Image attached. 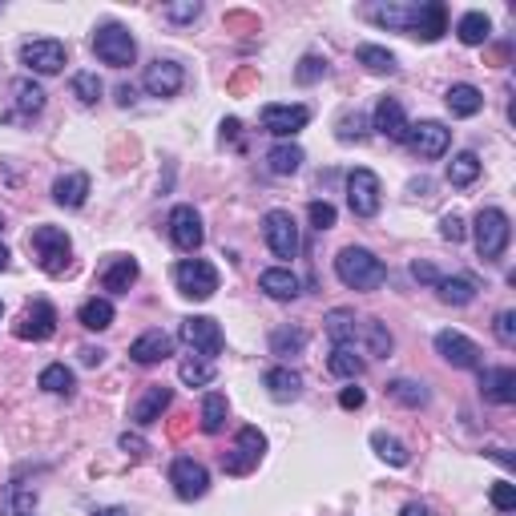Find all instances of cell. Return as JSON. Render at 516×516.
Returning a JSON list of instances; mask_svg holds the SVG:
<instances>
[{
	"instance_id": "1",
	"label": "cell",
	"mask_w": 516,
	"mask_h": 516,
	"mask_svg": "<svg viewBox=\"0 0 516 516\" xmlns=\"http://www.w3.org/2000/svg\"><path fill=\"white\" fill-rule=\"evenodd\" d=\"M335 274L348 291H380L388 283V266L367 246H343L335 254Z\"/></svg>"
},
{
	"instance_id": "2",
	"label": "cell",
	"mask_w": 516,
	"mask_h": 516,
	"mask_svg": "<svg viewBox=\"0 0 516 516\" xmlns=\"http://www.w3.org/2000/svg\"><path fill=\"white\" fill-rule=\"evenodd\" d=\"M472 238H476V254H480L484 263H496L500 254L508 250L512 242V222L500 206H484L472 222Z\"/></svg>"
},
{
	"instance_id": "3",
	"label": "cell",
	"mask_w": 516,
	"mask_h": 516,
	"mask_svg": "<svg viewBox=\"0 0 516 516\" xmlns=\"http://www.w3.org/2000/svg\"><path fill=\"white\" fill-rule=\"evenodd\" d=\"M29 250L37 254V266H41L45 274H65L69 258H73V238L61 226H37L33 234H29Z\"/></svg>"
},
{
	"instance_id": "4",
	"label": "cell",
	"mask_w": 516,
	"mask_h": 516,
	"mask_svg": "<svg viewBox=\"0 0 516 516\" xmlns=\"http://www.w3.org/2000/svg\"><path fill=\"white\" fill-rule=\"evenodd\" d=\"M94 53H97V61H102V65L126 69V65H134V61H137V41L129 37L126 25L110 20V25H102L94 33Z\"/></svg>"
},
{
	"instance_id": "5",
	"label": "cell",
	"mask_w": 516,
	"mask_h": 516,
	"mask_svg": "<svg viewBox=\"0 0 516 516\" xmlns=\"http://www.w3.org/2000/svg\"><path fill=\"white\" fill-rule=\"evenodd\" d=\"M174 283H178V295L194 299V303H206V299L218 291V266L206 263V258H182L174 266Z\"/></svg>"
},
{
	"instance_id": "6",
	"label": "cell",
	"mask_w": 516,
	"mask_h": 516,
	"mask_svg": "<svg viewBox=\"0 0 516 516\" xmlns=\"http://www.w3.org/2000/svg\"><path fill=\"white\" fill-rule=\"evenodd\" d=\"M263 456H266V436L246 423L242 432L234 436V448L222 456V472H226V476H250Z\"/></svg>"
},
{
	"instance_id": "7",
	"label": "cell",
	"mask_w": 516,
	"mask_h": 516,
	"mask_svg": "<svg viewBox=\"0 0 516 516\" xmlns=\"http://www.w3.org/2000/svg\"><path fill=\"white\" fill-rule=\"evenodd\" d=\"M348 206L356 218H375L383 206V186L380 178H375V169L359 166L348 174Z\"/></svg>"
},
{
	"instance_id": "8",
	"label": "cell",
	"mask_w": 516,
	"mask_h": 516,
	"mask_svg": "<svg viewBox=\"0 0 516 516\" xmlns=\"http://www.w3.org/2000/svg\"><path fill=\"white\" fill-rule=\"evenodd\" d=\"M263 238L274 258H295L299 254V222L291 210H266L263 214Z\"/></svg>"
},
{
	"instance_id": "9",
	"label": "cell",
	"mask_w": 516,
	"mask_h": 516,
	"mask_svg": "<svg viewBox=\"0 0 516 516\" xmlns=\"http://www.w3.org/2000/svg\"><path fill=\"white\" fill-rule=\"evenodd\" d=\"M166 230H169V242L178 246L182 254H194L198 246L206 242V226H202V214L194 210V206H174L169 210V222H166Z\"/></svg>"
},
{
	"instance_id": "10",
	"label": "cell",
	"mask_w": 516,
	"mask_h": 516,
	"mask_svg": "<svg viewBox=\"0 0 516 516\" xmlns=\"http://www.w3.org/2000/svg\"><path fill=\"white\" fill-rule=\"evenodd\" d=\"M178 335H182V343L194 348L202 359H214L222 351V343H226V339H222V327L210 319V315H190V319H182Z\"/></svg>"
},
{
	"instance_id": "11",
	"label": "cell",
	"mask_w": 516,
	"mask_h": 516,
	"mask_svg": "<svg viewBox=\"0 0 516 516\" xmlns=\"http://www.w3.org/2000/svg\"><path fill=\"white\" fill-rule=\"evenodd\" d=\"M20 61H25L33 73H41V77H53V73H61L65 69V61H69V49L61 41H53V37H37V41H25L20 45Z\"/></svg>"
},
{
	"instance_id": "12",
	"label": "cell",
	"mask_w": 516,
	"mask_h": 516,
	"mask_svg": "<svg viewBox=\"0 0 516 516\" xmlns=\"http://www.w3.org/2000/svg\"><path fill=\"white\" fill-rule=\"evenodd\" d=\"M169 484H174V492H178L182 500H202L206 492H210V472H206V464H198L194 456H178L169 464Z\"/></svg>"
},
{
	"instance_id": "13",
	"label": "cell",
	"mask_w": 516,
	"mask_h": 516,
	"mask_svg": "<svg viewBox=\"0 0 516 516\" xmlns=\"http://www.w3.org/2000/svg\"><path fill=\"white\" fill-rule=\"evenodd\" d=\"M407 145H412L415 158L436 161V158H444V153H448L452 129L444 126V121H420V126L407 129Z\"/></svg>"
},
{
	"instance_id": "14",
	"label": "cell",
	"mask_w": 516,
	"mask_h": 516,
	"mask_svg": "<svg viewBox=\"0 0 516 516\" xmlns=\"http://www.w3.org/2000/svg\"><path fill=\"white\" fill-rule=\"evenodd\" d=\"M142 85L150 97H178L182 85H186V69L178 65V61H150L142 73Z\"/></svg>"
},
{
	"instance_id": "15",
	"label": "cell",
	"mask_w": 516,
	"mask_h": 516,
	"mask_svg": "<svg viewBox=\"0 0 516 516\" xmlns=\"http://www.w3.org/2000/svg\"><path fill=\"white\" fill-rule=\"evenodd\" d=\"M53 335H57V311H53V303H45V299H33L17 323V339L45 343V339H53Z\"/></svg>"
},
{
	"instance_id": "16",
	"label": "cell",
	"mask_w": 516,
	"mask_h": 516,
	"mask_svg": "<svg viewBox=\"0 0 516 516\" xmlns=\"http://www.w3.org/2000/svg\"><path fill=\"white\" fill-rule=\"evenodd\" d=\"M436 351H440L444 364L460 367V372H476L480 367V348L468 335H460V331H440L436 335Z\"/></svg>"
},
{
	"instance_id": "17",
	"label": "cell",
	"mask_w": 516,
	"mask_h": 516,
	"mask_svg": "<svg viewBox=\"0 0 516 516\" xmlns=\"http://www.w3.org/2000/svg\"><path fill=\"white\" fill-rule=\"evenodd\" d=\"M263 129L274 137H295L299 129H307V121H311V110L307 105H263Z\"/></svg>"
},
{
	"instance_id": "18",
	"label": "cell",
	"mask_w": 516,
	"mask_h": 516,
	"mask_svg": "<svg viewBox=\"0 0 516 516\" xmlns=\"http://www.w3.org/2000/svg\"><path fill=\"white\" fill-rule=\"evenodd\" d=\"M169 356H174V335H166V331H158V327L145 331V335H137L134 343H129V359L142 364V367H153Z\"/></svg>"
},
{
	"instance_id": "19",
	"label": "cell",
	"mask_w": 516,
	"mask_h": 516,
	"mask_svg": "<svg viewBox=\"0 0 516 516\" xmlns=\"http://www.w3.org/2000/svg\"><path fill=\"white\" fill-rule=\"evenodd\" d=\"M372 129H375V134H383L388 142H407V129H412V121H407L404 105H399L396 97H380Z\"/></svg>"
},
{
	"instance_id": "20",
	"label": "cell",
	"mask_w": 516,
	"mask_h": 516,
	"mask_svg": "<svg viewBox=\"0 0 516 516\" xmlns=\"http://www.w3.org/2000/svg\"><path fill=\"white\" fill-rule=\"evenodd\" d=\"M137 274H142L137 258H129V254H113L110 263H105V271H102V291H110V295H126V291L137 283Z\"/></svg>"
},
{
	"instance_id": "21",
	"label": "cell",
	"mask_w": 516,
	"mask_h": 516,
	"mask_svg": "<svg viewBox=\"0 0 516 516\" xmlns=\"http://www.w3.org/2000/svg\"><path fill=\"white\" fill-rule=\"evenodd\" d=\"M480 396L488 399V404H512L516 399V372L512 367H484Z\"/></svg>"
},
{
	"instance_id": "22",
	"label": "cell",
	"mask_w": 516,
	"mask_h": 516,
	"mask_svg": "<svg viewBox=\"0 0 516 516\" xmlns=\"http://www.w3.org/2000/svg\"><path fill=\"white\" fill-rule=\"evenodd\" d=\"M367 17H372L380 29H396V33L412 37L415 20H420V4H372Z\"/></svg>"
},
{
	"instance_id": "23",
	"label": "cell",
	"mask_w": 516,
	"mask_h": 516,
	"mask_svg": "<svg viewBox=\"0 0 516 516\" xmlns=\"http://www.w3.org/2000/svg\"><path fill=\"white\" fill-rule=\"evenodd\" d=\"M323 331H327V339L335 348H356V331H359L356 311H351V307H331V311L323 315Z\"/></svg>"
},
{
	"instance_id": "24",
	"label": "cell",
	"mask_w": 516,
	"mask_h": 516,
	"mask_svg": "<svg viewBox=\"0 0 516 516\" xmlns=\"http://www.w3.org/2000/svg\"><path fill=\"white\" fill-rule=\"evenodd\" d=\"M85 198H89V174H81V169L61 174V178L53 182V202L65 206V210H81Z\"/></svg>"
},
{
	"instance_id": "25",
	"label": "cell",
	"mask_w": 516,
	"mask_h": 516,
	"mask_svg": "<svg viewBox=\"0 0 516 516\" xmlns=\"http://www.w3.org/2000/svg\"><path fill=\"white\" fill-rule=\"evenodd\" d=\"M169 404H174V391H169L166 383H153V388L134 404V423L137 428H150V423L161 420V412H166Z\"/></svg>"
},
{
	"instance_id": "26",
	"label": "cell",
	"mask_w": 516,
	"mask_h": 516,
	"mask_svg": "<svg viewBox=\"0 0 516 516\" xmlns=\"http://www.w3.org/2000/svg\"><path fill=\"white\" fill-rule=\"evenodd\" d=\"M448 33V9H444L440 0H423L420 4V20H415L412 37H420V41H440V37Z\"/></svg>"
},
{
	"instance_id": "27",
	"label": "cell",
	"mask_w": 516,
	"mask_h": 516,
	"mask_svg": "<svg viewBox=\"0 0 516 516\" xmlns=\"http://www.w3.org/2000/svg\"><path fill=\"white\" fill-rule=\"evenodd\" d=\"M356 343H364V351H367L372 359H388V356H391V348H396V339H391V331L383 327L380 319H359Z\"/></svg>"
},
{
	"instance_id": "28",
	"label": "cell",
	"mask_w": 516,
	"mask_h": 516,
	"mask_svg": "<svg viewBox=\"0 0 516 516\" xmlns=\"http://www.w3.org/2000/svg\"><path fill=\"white\" fill-rule=\"evenodd\" d=\"M12 105H17L20 121H33L37 113L45 110V89L33 81V77H17V81H12Z\"/></svg>"
},
{
	"instance_id": "29",
	"label": "cell",
	"mask_w": 516,
	"mask_h": 516,
	"mask_svg": "<svg viewBox=\"0 0 516 516\" xmlns=\"http://www.w3.org/2000/svg\"><path fill=\"white\" fill-rule=\"evenodd\" d=\"M444 105L452 110V118H476V113L484 110V94L476 89V85L456 81V85H448V94H444Z\"/></svg>"
},
{
	"instance_id": "30",
	"label": "cell",
	"mask_w": 516,
	"mask_h": 516,
	"mask_svg": "<svg viewBox=\"0 0 516 516\" xmlns=\"http://www.w3.org/2000/svg\"><path fill=\"white\" fill-rule=\"evenodd\" d=\"M263 388L271 391V399H279V404H291V399L303 396V375L291 372V367H271V372L263 375Z\"/></svg>"
},
{
	"instance_id": "31",
	"label": "cell",
	"mask_w": 516,
	"mask_h": 516,
	"mask_svg": "<svg viewBox=\"0 0 516 516\" xmlns=\"http://www.w3.org/2000/svg\"><path fill=\"white\" fill-rule=\"evenodd\" d=\"M258 291H266V295L279 299V303H291V299H299V279L287 266H271V271L258 274Z\"/></svg>"
},
{
	"instance_id": "32",
	"label": "cell",
	"mask_w": 516,
	"mask_h": 516,
	"mask_svg": "<svg viewBox=\"0 0 516 516\" xmlns=\"http://www.w3.org/2000/svg\"><path fill=\"white\" fill-rule=\"evenodd\" d=\"M303 161H307V153L299 150L295 142H283V145H274V150L266 153V169H271L274 178H291V174H299Z\"/></svg>"
},
{
	"instance_id": "33",
	"label": "cell",
	"mask_w": 516,
	"mask_h": 516,
	"mask_svg": "<svg viewBox=\"0 0 516 516\" xmlns=\"http://www.w3.org/2000/svg\"><path fill=\"white\" fill-rule=\"evenodd\" d=\"M178 380L186 383V388H210V383L218 380V364H214V359H202V356L182 359V364H178Z\"/></svg>"
},
{
	"instance_id": "34",
	"label": "cell",
	"mask_w": 516,
	"mask_h": 516,
	"mask_svg": "<svg viewBox=\"0 0 516 516\" xmlns=\"http://www.w3.org/2000/svg\"><path fill=\"white\" fill-rule=\"evenodd\" d=\"M4 512L9 516H37V488L29 480H12L4 492Z\"/></svg>"
},
{
	"instance_id": "35",
	"label": "cell",
	"mask_w": 516,
	"mask_h": 516,
	"mask_svg": "<svg viewBox=\"0 0 516 516\" xmlns=\"http://www.w3.org/2000/svg\"><path fill=\"white\" fill-rule=\"evenodd\" d=\"M476 178H480V158H476L472 150H460L456 158L448 161V186L464 190V186H472Z\"/></svg>"
},
{
	"instance_id": "36",
	"label": "cell",
	"mask_w": 516,
	"mask_h": 516,
	"mask_svg": "<svg viewBox=\"0 0 516 516\" xmlns=\"http://www.w3.org/2000/svg\"><path fill=\"white\" fill-rule=\"evenodd\" d=\"M436 291H440V299H444L448 307L476 303V283L468 279V274H452V279H440V283H436Z\"/></svg>"
},
{
	"instance_id": "37",
	"label": "cell",
	"mask_w": 516,
	"mask_h": 516,
	"mask_svg": "<svg viewBox=\"0 0 516 516\" xmlns=\"http://www.w3.org/2000/svg\"><path fill=\"white\" fill-rule=\"evenodd\" d=\"M77 323H81L85 331H110L113 327V303L110 299H89V303H81V311H77Z\"/></svg>"
},
{
	"instance_id": "38",
	"label": "cell",
	"mask_w": 516,
	"mask_h": 516,
	"mask_svg": "<svg viewBox=\"0 0 516 516\" xmlns=\"http://www.w3.org/2000/svg\"><path fill=\"white\" fill-rule=\"evenodd\" d=\"M372 448H375V456H380L383 464H391V468L412 464V452L404 448V440H396V436H388V432H372Z\"/></svg>"
},
{
	"instance_id": "39",
	"label": "cell",
	"mask_w": 516,
	"mask_h": 516,
	"mask_svg": "<svg viewBox=\"0 0 516 516\" xmlns=\"http://www.w3.org/2000/svg\"><path fill=\"white\" fill-rule=\"evenodd\" d=\"M364 367L367 364L356 356V348H331V356H327V372L331 375H339V380H359Z\"/></svg>"
},
{
	"instance_id": "40",
	"label": "cell",
	"mask_w": 516,
	"mask_h": 516,
	"mask_svg": "<svg viewBox=\"0 0 516 516\" xmlns=\"http://www.w3.org/2000/svg\"><path fill=\"white\" fill-rule=\"evenodd\" d=\"M356 61H359V65H364L367 69V73H396V69H399V61H396V53H388V49H380V45H359V49H356Z\"/></svg>"
},
{
	"instance_id": "41",
	"label": "cell",
	"mask_w": 516,
	"mask_h": 516,
	"mask_svg": "<svg viewBox=\"0 0 516 516\" xmlns=\"http://www.w3.org/2000/svg\"><path fill=\"white\" fill-rule=\"evenodd\" d=\"M226 415H230V404L222 391H210V396L202 399V432L206 436H218L222 428H226Z\"/></svg>"
},
{
	"instance_id": "42",
	"label": "cell",
	"mask_w": 516,
	"mask_h": 516,
	"mask_svg": "<svg viewBox=\"0 0 516 516\" xmlns=\"http://www.w3.org/2000/svg\"><path fill=\"white\" fill-rule=\"evenodd\" d=\"M303 348H307V331L303 327H279L271 335V356L291 359V356H303Z\"/></svg>"
},
{
	"instance_id": "43",
	"label": "cell",
	"mask_w": 516,
	"mask_h": 516,
	"mask_svg": "<svg viewBox=\"0 0 516 516\" xmlns=\"http://www.w3.org/2000/svg\"><path fill=\"white\" fill-rule=\"evenodd\" d=\"M456 37L464 45H484L492 37V20L484 17V12H464V17L456 20Z\"/></svg>"
},
{
	"instance_id": "44",
	"label": "cell",
	"mask_w": 516,
	"mask_h": 516,
	"mask_svg": "<svg viewBox=\"0 0 516 516\" xmlns=\"http://www.w3.org/2000/svg\"><path fill=\"white\" fill-rule=\"evenodd\" d=\"M37 383H41L49 396H73V388H77L73 372H69L65 364H49L41 375H37Z\"/></svg>"
},
{
	"instance_id": "45",
	"label": "cell",
	"mask_w": 516,
	"mask_h": 516,
	"mask_svg": "<svg viewBox=\"0 0 516 516\" xmlns=\"http://www.w3.org/2000/svg\"><path fill=\"white\" fill-rule=\"evenodd\" d=\"M388 396L396 399L399 407H423L428 404V388H423V383H415V380H391L388 383Z\"/></svg>"
},
{
	"instance_id": "46",
	"label": "cell",
	"mask_w": 516,
	"mask_h": 516,
	"mask_svg": "<svg viewBox=\"0 0 516 516\" xmlns=\"http://www.w3.org/2000/svg\"><path fill=\"white\" fill-rule=\"evenodd\" d=\"M69 85H73V97L81 105H97V102H102V94H105V85H102V77H97V73H73V81H69Z\"/></svg>"
},
{
	"instance_id": "47",
	"label": "cell",
	"mask_w": 516,
	"mask_h": 516,
	"mask_svg": "<svg viewBox=\"0 0 516 516\" xmlns=\"http://www.w3.org/2000/svg\"><path fill=\"white\" fill-rule=\"evenodd\" d=\"M372 134V121L364 118V113H343L335 126V137L339 142H364V137Z\"/></svg>"
},
{
	"instance_id": "48",
	"label": "cell",
	"mask_w": 516,
	"mask_h": 516,
	"mask_svg": "<svg viewBox=\"0 0 516 516\" xmlns=\"http://www.w3.org/2000/svg\"><path fill=\"white\" fill-rule=\"evenodd\" d=\"M323 77H327V57L307 53V57L299 61V69H295V81L299 85H315V81H323Z\"/></svg>"
},
{
	"instance_id": "49",
	"label": "cell",
	"mask_w": 516,
	"mask_h": 516,
	"mask_svg": "<svg viewBox=\"0 0 516 516\" xmlns=\"http://www.w3.org/2000/svg\"><path fill=\"white\" fill-rule=\"evenodd\" d=\"M161 17H166V20H174V25H190V20H198V17H202V4H198V0H182V4H166V9H161Z\"/></svg>"
},
{
	"instance_id": "50",
	"label": "cell",
	"mask_w": 516,
	"mask_h": 516,
	"mask_svg": "<svg viewBox=\"0 0 516 516\" xmlns=\"http://www.w3.org/2000/svg\"><path fill=\"white\" fill-rule=\"evenodd\" d=\"M488 500H492V508H496V512H516V488L508 480H496L492 484V492H488Z\"/></svg>"
},
{
	"instance_id": "51",
	"label": "cell",
	"mask_w": 516,
	"mask_h": 516,
	"mask_svg": "<svg viewBox=\"0 0 516 516\" xmlns=\"http://www.w3.org/2000/svg\"><path fill=\"white\" fill-rule=\"evenodd\" d=\"M492 331H496L500 348H516V311H500L496 323H492Z\"/></svg>"
},
{
	"instance_id": "52",
	"label": "cell",
	"mask_w": 516,
	"mask_h": 516,
	"mask_svg": "<svg viewBox=\"0 0 516 516\" xmlns=\"http://www.w3.org/2000/svg\"><path fill=\"white\" fill-rule=\"evenodd\" d=\"M307 214H311V226L319 230V234L335 226V206H331V202H319V198H315V202L307 206Z\"/></svg>"
},
{
	"instance_id": "53",
	"label": "cell",
	"mask_w": 516,
	"mask_h": 516,
	"mask_svg": "<svg viewBox=\"0 0 516 516\" xmlns=\"http://www.w3.org/2000/svg\"><path fill=\"white\" fill-rule=\"evenodd\" d=\"M440 234H444V242H464V234H468V226H464V218L460 214H444L440 218Z\"/></svg>"
},
{
	"instance_id": "54",
	"label": "cell",
	"mask_w": 516,
	"mask_h": 516,
	"mask_svg": "<svg viewBox=\"0 0 516 516\" xmlns=\"http://www.w3.org/2000/svg\"><path fill=\"white\" fill-rule=\"evenodd\" d=\"M118 448L126 452V456L142 460L145 452H150V444H145V440H142V436H137V432H121V436H118Z\"/></svg>"
},
{
	"instance_id": "55",
	"label": "cell",
	"mask_w": 516,
	"mask_h": 516,
	"mask_svg": "<svg viewBox=\"0 0 516 516\" xmlns=\"http://www.w3.org/2000/svg\"><path fill=\"white\" fill-rule=\"evenodd\" d=\"M364 404H367L364 388H343V391H339V407H348V412H359Z\"/></svg>"
},
{
	"instance_id": "56",
	"label": "cell",
	"mask_w": 516,
	"mask_h": 516,
	"mask_svg": "<svg viewBox=\"0 0 516 516\" xmlns=\"http://www.w3.org/2000/svg\"><path fill=\"white\" fill-rule=\"evenodd\" d=\"M412 279H415V283H428V287H436V283H440L444 274L436 271L432 263H412Z\"/></svg>"
},
{
	"instance_id": "57",
	"label": "cell",
	"mask_w": 516,
	"mask_h": 516,
	"mask_svg": "<svg viewBox=\"0 0 516 516\" xmlns=\"http://www.w3.org/2000/svg\"><path fill=\"white\" fill-rule=\"evenodd\" d=\"M77 359H81L85 367H102V359H105V348H89V343H85V348L77 351Z\"/></svg>"
},
{
	"instance_id": "58",
	"label": "cell",
	"mask_w": 516,
	"mask_h": 516,
	"mask_svg": "<svg viewBox=\"0 0 516 516\" xmlns=\"http://www.w3.org/2000/svg\"><path fill=\"white\" fill-rule=\"evenodd\" d=\"M137 102V89L134 85H118V105H134Z\"/></svg>"
},
{
	"instance_id": "59",
	"label": "cell",
	"mask_w": 516,
	"mask_h": 516,
	"mask_svg": "<svg viewBox=\"0 0 516 516\" xmlns=\"http://www.w3.org/2000/svg\"><path fill=\"white\" fill-rule=\"evenodd\" d=\"M488 456L496 460V464H504V468H512V464H516V460H512V452H508V448H488Z\"/></svg>"
},
{
	"instance_id": "60",
	"label": "cell",
	"mask_w": 516,
	"mask_h": 516,
	"mask_svg": "<svg viewBox=\"0 0 516 516\" xmlns=\"http://www.w3.org/2000/svg\"><path fill=\"white\" fill-rule=\"evenodd\" d=\"M399 516H428V504H420V500H412V504H404V512Z\"/></svg>"
},
{
	"instance_id": "61",
	"label": "cell",
	"mask_w": 516,
	"mask_h": 516,
	"mask_svg": "<svg viewBox=\"0 0 516 516\" xmlns=\"http://www.w3.org/2000/svg\"><path fill=\"white\" fill-rule=\"evenodd\" d=\"M94 516H129V508H118V504H110V508H97Z\"/></svg>"
},
{
	"instance_id": "62",
	"label": "cell",
	"mask_w": 516,
	"mask_h": 516,
	"mask_svg": "<svg viewBox=\"0 0 516 516\" xmlns=\"http://www.w3.org/2000/svg\"><path fill=\"white\" fill-rule=\"evenodd\" d=\"M9 258H12V254H9V246L0 242V271H9Z\"/></svg>"
},
{
	"instance_id": "63",
	"label": "cell",
	"mask_w": 516,
	"mask_h": 516,
	"mask_svg": "<svg viewBox=\"0 0 516 516\" xmlns=\"http://www.w3.org/2000/svg\"><path fill=\"white\" fill-rule=\"evenodd\" d=\"M0 230H4V218H0Z\"/></svg>"
},
{
	"instance_id": "64",
	"label": "cell",
	"mask_w": 516,
	"mask_h": 516,
	"mask_svg": "<svg viewBox=\"0 0 516 516\" xmlns=\"http://www.w3.org/2000/svg\"><path fill=\"white\" fill-rule=\"evenodd\" d=\"M0 315H4V303H0Z\"/></svg>"
}]
</instances>
